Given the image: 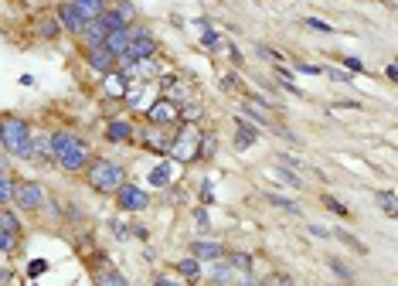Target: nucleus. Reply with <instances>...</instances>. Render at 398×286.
<instances>
[{
	"label": "nucleus",
	"mask_w": 398,
	"mask_h": 286,
	"mask_svg": "<svg viewBox=\"0 0 398 286\" xmlns=\"http://www.w3.org/2000/svg\"><path fill=\"white\" fill-rule=\"evenodd\" d=\"M170 157L174 160H184V164H191V160L201 157V133L194 127H184L174 140H170Z\"/></svg>",
	"instance_id": "3"
},
{
	"label": "nucleus",
	"mask_w": 398,
	"mask_h": 286,
	"mask_svg": "<svg viewBox=\"0 0 398 286\" xmlns=\"http://www.w3.org/2000/svg\"><path fill=\"white\" fill-rule=\"evenodd\" d=\"M0 283H7V270H0Z\"/></svg>",
	"instance_id": "43"
},
{
	"label": "nucleus",
	"mask_w": 398,
	"mask_h": 286,
	"mask_svg": "<svg viewBox=\"0 0 398 286\" xmlns=\"http://www.w3.org/2000/svg\"><path fill=\"white\" fill-rule=\"evenodd\" d=\"M55 160H58L61 171H68V174H78V171H85V167H89L92 154H89V147H85V143L75 140L72 147H68V150H65V154H58Z\"/></svg>",
	"instance_id": "6"
},
{
	"label": "nucleus",
	"mask_w": 398,
	"mask_h": 286,
	"mask_svg": "<svg viewBox=\"0 0 398 286\" xmlns=\"http://www.w3.org/2000/svg\"><path fill=\"white\" fill-rule=\"evenodd\" d=\"M323 205L330 208L334 215H340V218H347V205H340V201H337L334 194H323Z\"/></svg>",
	"instance_id": "32"
},
{
	"label": "nucleus",
	"mask_w": 398,
	"mask_h": 286,
	"mask_svg": "<svg viewBox=\"0 0 398 286\" xmlns=\"http://www.w3.org/2000/svg\"><path fill=\"white\" fill-rule=\"evenodd\" d=\"M191 255L194 259H204V263H218V259H225V245L221 242H191Z\"/></svg>",
	"instance_id": "11"
},
{
	"label": "nucleus",
	"mask_w": 398,
	"mask_h": 286,
	"mask_svg": "<svg viewBox=\"0 0 398 286\" xmlns=\"http://www.w3.org/2000/svg\"><path fill=\"white\" fill-rule=\"evenodd\" d=\"M55 17H58L61 31H68V34H82V28L89 24V21L82 17V11H78V7L72 4V0H65V4L58 7V14H55Z\"/></svg>",
	"instance_id": "8"
},
{
	"label": "nucleus",
	"mask_w": 398,
	"mask_h": 286,
	"mask_svg": "<svg viewBox=\"0 0 398 286\" xmlns=\"http://www.w3.org/2000/svg\"><path fill=\"white\" fill-rule=\"evenodd\" d=\"M11 201H14L21 211H38V208H45L48 194L38 181H21V184H14V198H11Z\"/></svg>",
	"instance_id": "4"
},
{
	"label": "nucleus",
	"mask_w": 398,
	"mask_h": 286,
	"mask_svg": "<svg viewBox=\"0 0 398 286\" xmlns=\"http://www.w3.org/2000/svg\"><path fill=\"white\" fill-rule=\"evenodd\" d=\"M201 45L208 48V51H218V48H221V34L211 31V28H204V34H201Z\"/></svg>",
	"instance_id": "28"
},
{
	"label": "nucleus",
	"mask_w": 398,
	"mask_h": 286,
	"mask_svg": "<svg viewBox=\"0 0 398 286\" xmlns=\"http://www.w3.org/2000/svg\"><path fill=\"white\" fill-rule=\"evenodd\" d=\"M95 286H130V280H126V276H122L120 270L106 266V270L95 272Z\"/></svg>",
	"instance_id": "20"
},
{
	"label": "nucleus",
	"mask_w": 398,
	"mask_h": 286,
	"mask_svg": "<svg viewBox=\"0 0 398 286\" xmlns=\"http://www.w3.org/2000/svg\"><path fill=\"white\" fill-rule=\"evenodd\" d=\"M198 225L201 228H208V211H204V208H198Z\"/></svg>",
	"instance_id": "42"
},
{
	"label": "nucleus",
	"mask_w": 398,
	"mask_h": 286,
	"mask_svg": "<svg viewBox=\"0 0 398 286\" xmlns=\"http://www.w3.org/2000/svg\"><path fill=\"white\" fill-rule=\"evenodd\" d=\"M0 228H4V232H11V235H24V228H21V215H17L14 208H0Z\"/></svg>",
	"instance_id": "18"
},
{
	"label": "nucleus",
	"mask_w": 398,
	"mask_h": 286,
	"mask_svg": "<svg viewBox=\"0 0 398 286\" xmlns=\"http://www.w3.org/2000/svg\"><path fill=\"white\" fill-rule=\"evenodd\" d=\"M126 184V167L116 160H89V188L99 194H116Z\"/></svg>",
	"instance_id": "1"
},
{
	"label": "nucleus",
	"mask_w": 398,
	"mask_h": 286,
	"mask_svg": "<svg viewBox=\"0 0 398 286\" xmlns=\"http://www.w3.org/2000/svg\"><path fill=\"white\" fill-rule=\"evenodd\" d=\"M11 198H14V181L7 177V171H0V208L11 205Z\"/></svg>",
	"instance_id": "24"
},
{
	"label": "nucleus",
	"mask_w": 398,
	"mask_h": 286,
	"mask_svg": "<svg viewBox=\"0 0 398 286\" xmlns=\"http://www.w3.org/2000/svg\"><path fill=\"white\" fill-rule=\"evenodd\" d=\"M130 34H133V41L126 48V58L143 62V58H153V55H157V38H153L147 28H130Z\"/></svg>",
	"instance_id": "5"
},
{
	"label": "nucleus",
	"mask_w": 398,
	"mask_h": 286,
	"mask_svg": "<svg viewBox=\"0 0 398 286\" xmlns=\"http://www.w3.org/2000/svg\"><path fill=\"white\" fill-rule=\"evenodd\" d=\"M259 140V127L256 123H248V120H239V129H235V147L245 150V147H252V143Z\"/></svg>",
	"instance_id": "15"
},
{
	"label": "nucleus",
	"mask_w": 398,
	"mask_h": 286,
	"mask_svg": "<svg viewBox=\"0 0 398 286\" xmlns=\"http://www.w3.org/2000/svg\"><path fill=\"white\" fill-rule=\"evenodd\" d=\"M344 65H347L351 72H361V68H365V65H361V58H344Z\"/></svg>",
	"instance_id": "40"
},
{
	"label": "nucleus",
	"mask_w": 398,
	"mask_h": 286,
	"mask_svg": "<svg viewBox=\"0 0 398 286\" xmlns=\"http://www.w3.org/2000/svg\"><path fill=\"white\" fill-rule=\"evenodd\" d=\"M153 286H181V283H177V280H167V276H157V283Z\"/></svg>",
	"instance_id": "41"
},
{
	"label": "nucleus",
	"mask_w": 398,
	"mask_h": 286,
	"mask_svg": "<svg viewBox=\"0 0 398 286\" xmlns=\"http://www.w3.org/2000/svg\"><path fill=\"white\" fill-rule=\"evenodd\" d=\"M38 34H41V38H48V41H51V38H58V34H61L58 17H45V21L38 24Z\"/></svg>",
	"instance_id": "23"
},
{
	"label": "nucleus",
	"mask_w": 398,
	"mask_h": 286,
	"mask_svg": "<svg viewBox=\"0 0 398 286\" xmlns=\"http://www.w3.org/2000/svg\"><path fill=\"white\" fill-rule=\"evenodd\" d=\"M303 24H306V28H313V31H323V34H330V31H334V28H330L327 21H320V17H306Z\"/></svg>",
	"instance_id": "33"
},
{
	"label": "nucleus",
	"mask_w": 398,
	"mask_h": 286,
	"mask_svg": "<svg viewBox=\"0 0 398 286\" xmlns=\"http://www.w3.org/2000/svg\"><path fill=\"white\" fill-rule=\"evenodd\" d=\"M106 140L109 143H130L133 140V123H130V120H112L106 127Z\"/></svg>",
	"instance_id": "14"
},
{
	"label": "nucleus",
	"mask_w": 398,
	"mask_h": 286,
	"mask_svg": "<svg viewBox=\"0 0 398 286\" xmlns=\"http://www.w3.org/2000/svg\"><path fill=\"white\" fill-rule=\"evenodd\" d=\"M28 160L34 164H51V143H48V133H31V154Z\"/></svg>",
	"instance_id": "13"
},
{
	"label": "nucleus",
	"mask_w": 398,
	"mask_h": 286,
	"mask_svg": "<svg viewBox=\"0 0 398 286\" xmlns=\"http://www.w3.org/2000/svg\"><path fill=\"white\" fill-rule=\"evenodd\" d=\"M78 137L72 133V129H55L51 137H48V143H51V157H58V154H65L72 143H75Z\"/></svg>",
	"instance_id": "17"
},
{
	"label": "nucleus",
	"mask_w": 398,
	"mask_h": 286,
	"mask_svg": "<svg viewBox=\"0 0 398 286\" xmlns=\"http://www.w3.org/2000/svg\"><path fill=\"white\" fill-rule=\"evenodd\" d=\"M112 11H116V14H120L122 21H126V24H130V21H133V17H137V7H133V4H130V0H120V4H116V7H112Z\"/></svg>",
	"instance_id": "30"
},
{
	"label": "nucleus",
	"mask_w": 398,
	"mask_h": 286,
	"mask_svg": "<svg viewBox=\"0 0 398 286\" xmlns=\"http://www.w3.org/2000/svg\"><path fill=\"white\" fill-rule=\"evenodd\" d=\"M323 72H330L334 82H351V72H337V68H323Z\"/></svg>",
	"instance_id": "38"
},
{
	"label": "nucleus",
	"mask_w": 398,
	"mask_h": 286,
	"mask_svg": "<svg viewBox=\"0 0 398 286\" xmlns=\"http://www.w3.org/2000/svg\"><path fill=\"white\" fill-rule=\"evenodd\" d=\"M327 263H330V270H334V276H337V280H344V283H351V280H354L351 266H344L340 259H327Z\"/></svg>",
	"instance_id": "27"
},
{
	"label": "nucleus",
	"mask_w": 398,
	"mask_h": 286,
	"mask_svg": "<svg viewBox=\"0 0 398 286\" xmlns=\"http://www.w3.org/2000/svg\"><path fill=\"white\" fill-rule=\"evenodd\" d=\"M17 242H21V238L17 235H11V232H4V228H0V253L7 255V253H14L17 249Z\"/></svg>",
	"instance_id": "31"
},
{
	"label": "nucleus",
	"mask_w": 398,
	"mask_h": 286,
	"mask_svg": "<svg viewBox=\"0 0 398 286\" xmlns=\"http://www.w3.org/2000/svg\"><path fill=\"white\" fill-rule=\"evenodd\" d=\"M201 201H204V205H208V201H214V191H211V181H204V184H201Z\"/></svg>",
	"instance_id": "36"
},
{
	"label": "nucleus",
	"mask_w": 398,
	"mask_h": 286,
	"mask_svg": "<svg viewBox=\"0 0 398 286\" xmlns=\"http://www.w3.org/2000/svg\"><path fill=\"white\" fill-rule=\"evenodd\" d=\"M78 38L85 41V48H99L103 41H106V28H103V21H89V24L82 28Z\"/></svg>",
	"instance_id": "16"
},
{
	"label": "nucleus",
	"mask_w": 398,
	"mask_h": 286,
	"mask_svg": "<svg viewBox=\"0 0 398 286\" xmlns=\"http://www.w3.org/2000/svg\"><path fill=\"white\" fill-rule=\"evenodd\" d=\"M48 270V263H45V259H34V263H31V276H41V272H45Z\"/></svg>",
	"instance_id": "37"
},
{
	"label": "nucleus",
	"mask_w": 398,
	"mask_h": 286,
	"mask_svg": "<svg viewBox=\"0 0 398 286\" xmlns=\"http://www.w3.org/2000/svg\"><path fill=\"white\" fill-rule=\"evenodd\" d=\"M116 205H120L122 211H130V215H133V211L150 208V194H147L143 188H137V184H130V181H126V184L116 191Z\"/></svg>",
	"instance_id": "7"
},
{
	"label": "nucleus",
	"mask_w": 398,
	"mask_h": 286,
	"mask_svg": "<svg viewBox=\"0 0 398 286\" xmlns=\"http://www.w3.org/2000/svg\"><path fill=\"white\" fill-rule=\"evenodd\" d=\"M72 4L82 11V17H85V21H99V17L109 11L106 0H72Z\"/></svg>",
	"instance_id": "19"
},
{
	"label": "nucleus",
	"mask_w": 398,
	"mask_h": 286,
	"mask_svg": "<svg viewBox=\"0 0 398 286\" xmlns=\"http://www.w3.org/2000/svg\"><path fill=\"white\" fill-rule=\"evenodd\" d=\"M266 201H269V205H276V208H283V211H293V215H300V208L293 205L290 198H279V194H266Z\"/></svg>",
	"instance_id": "29"
},
{
	"label": "nucleus",
	"mask_w": 398,
	"mask_h": 286,
	"mask_svg": "<svg viewBox=\"0 0 398 286\" xmlns=\"http://www.w3.org/2000/svg\"><path fill=\"white\" fill-rule=\"evenodd\" d=\"M177 272H181L187 283H198V280H201V263L194 259V255H187V259H181V263H177Z\"/></svg>",
	"instance_id": "21"
},
{
	"label": "nucleus",
	"mask_w": 398,
	"mask_h": 286,
	"mask_svg": "<svg viewBox=\"0 0 398 286\" xmlns=\"http://www.w3.org/2000/svg\"><path fill=\"white\" fill-rule=\"evenodd\" d=\"M375 201L384 208V215H395L398 211L395 208V191H378V194H375Z\"/></svg>",
	"instance_id": "26"
},
{
	"label": "nucleus",
	"mask_w": 398,
	"mask_h": 286,
	"mask_svg": "<svg viewBox=\"0 0 398 286\" xmlns=\"http://www.w3.org/2000/svg\"><path fill=\"white\" fill-rule=\"evenodd\" d=\"M276 177H279L283 184H293V188H300V177H296V174H290V171H283V167L276 171Z\"/></svg>",
	"instance_id": "34"
},
{
	"label": "nucleus",
	"mask_w": 398,
	"mask_h": 286,
	"mask_svg": "<svg viewBox=\"0 0 398 286\" xmlns=\"http://www.w3.org/2000/svg\"><path fill=\"white\" fill-rule=\"evenodd\" d=\"M0 143L11 157L28 160L31 154V127L21 116H0Z\"/></svg>",
	"instance_id": "2"
},
{
	"label": "nucleus",
	"mask_w": 398,
	"mask_h": 286,
	"mask_svg": "<svg viewBox=\"0 0 398 286\" xmlns=\"http://www.w3.org/2000/svg\"><path fill=\"white\" fill-rule=\"evenodd\" d=\"M147 181H150V188H167L170 184V164H157Z\"/></svg>",
	"instance_id": "22"
},
{
	"label": "nucleus",
	"mask_w": 398,
	"mask_h": 286,
	"mask_svg": "<svg viewBox=\"0 0 398 286\" xmlns=\"http://www.w3.org/2000/svg\"><path fill=\"white\" fill-rule=\"evenodd\" d=\"M85 65H89L92 72H99V75H112L116 72V55H109L106 48H85Z\"/></svg>",
	"instance_id": "9"
},
{
	"label": "nucleus",
	"mask_w": 398,
	"mask_h": 286,
	"mask_svg": "<svg viewBox=\"0 0 398 286\" xmlns=\"http://www.w3.org/2000/svg\"><path fill=\"white\" fill-rule=\"evenodd\" d=\"M147 116H150V123H157V127H170V123L181 120V110L170 99H157L150 110H147Z\"/></svg>",
	"instance_id": "10"
},
{
	"label": "nucleus",
	"mask_w": 398,
	"mask_h": 286,
	"mask_svg": "<svg viewBox=\"0 0 398 286\" xmlns=\"http://www.w3.org/2000/svg\"><path fill=\"white\" fill-rule=\"evenodd\" d=\"M99 21H103V28H106V34H109V31H120V28H130V24H126V21H122V17L116 14V11H106V14L99 17Z\"/></svg>",
	"instance_id": "25"
},
{
	"label": "nucleus",
	"mask_w": 398,
	"mask_h": 286,
	"mask_svg": "<svg viewBox=\"0 0 398 286\" xmlns=\"http://www.w3.org/2000/svg\"><path fill=\"white\" fill-rule=\"evenodd\" d=\"M337 235H340V242H347L351 249H357V253H367V249H365V245H361V242H357L354 235H347V232H337Z\"/></svg>",
	"instance_id": "35"
},
{
	"label": "nucleus",
	"mask_w": 398,
	"mask_h": 286,
	"mask_svg": "<svg viewBox=\"0 0 398 286\" xmlns=\"http://www.w3.org/2000/svg\"><path fill=\"white\" fill-rule=\"evenodd\" d=\"M130 41H133V34H130V28H120V31H109L106 41H103V48H106L109 55H116V58H122L126 55V48H130Z\"/></svg>",
	"instance_id": "12"
},
{
	"label": "nucleus",
	"mask_w": 398,
	"mask_h": 286,
	"mask_svg": "<svg viewBox=\"0 0 398 286\" xmlns=\"http://www.w3.org/2000/svg\"><path fill=\"white\" fill-rule=\"evenodd\" d=\"M310 235H317V238H327V235H330V232H327V228H323V225H310Z\"/></svg>",
	"instance_id": "39"
}]
</instances>
